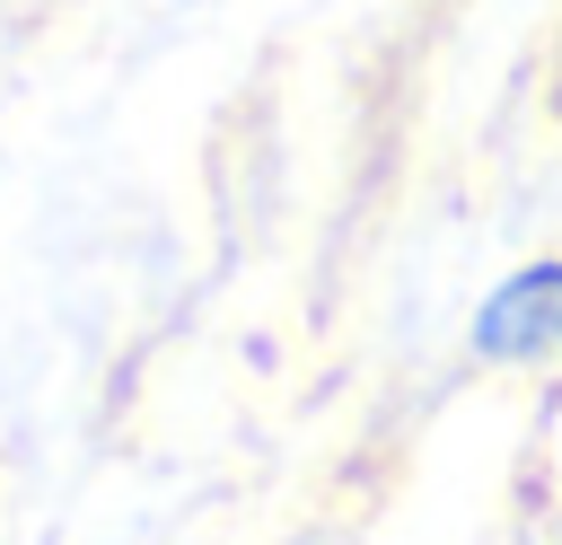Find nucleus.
Wrapping results in <instances>:
<instances>
[{"label":"nucleus","instance_id":"f257e3e1","mask_svg":"<svg viewBox=\"0 0 562 545\" xmlns=\"http://www.w3.org/2000/svg\"><path fill=\"white\" fill-rule=\"evenodd\" d=\"M474 343H483L492 360H553V352H562V264L509 272V281L483 299Z\"/></svg>","mask_w":562,"mask_h":545}]
</instances>
